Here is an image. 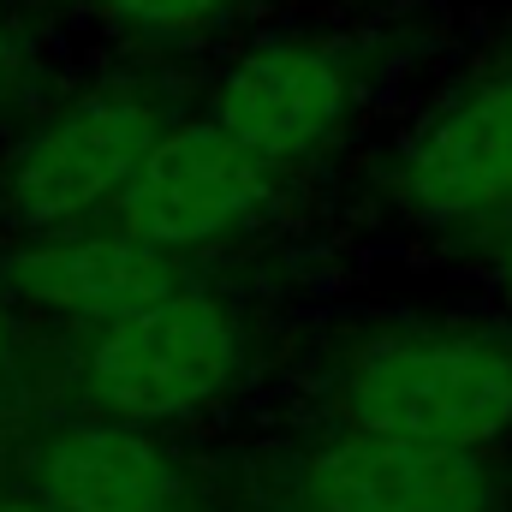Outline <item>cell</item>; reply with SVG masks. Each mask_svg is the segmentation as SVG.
I'll return each instance as SVG.
<instances>
[{"mask_svg": "<svg viewBox=\"0 0 512 512\" xmlns=\"http://www.w3.org/2000/svg\"><path fill=\"white\" fill-rule=\"evenodd\" d=\"M280 203L286 179L274 167L239 149L209 114H185L143 155L131 191L114 209V227L191 268V256L245 245L251 233L274 227Z\"/></svg>", "mask_w": 512, "mask_h": 512, "instance_id": "obj_6", "label": "cell"}, {"mask_svg": "<svg viewBox=\"0 0 512 512\" xmlns=\"http://www.w3.org/2000/svg\"><path fill=\"white\" fill-rule=\"evenodd\" d=\"M268 512H310V507H292V501H280V507H268Z\"/></svg>", "mask_w": 512, "mask_h": 512, "instance_id": "obj_15", "label": "cell"}, {"mask_svg": "<svg viewBox=\"0 0 512 512\" xmlns=\"http://www.w3.org/2000/svg\"><path fill=\"white\" fill-rule=\"evenodd\" d=\"M191 512H203V507H191Z\"/></svg>", "mask_w": 512, "mask_h": 512, "instance_id": "obj_16", "label": "cell"}, {"mask_svg": "<svg viewBox=\"0 0 512 512\" xmlns=\"http://www.w3.org/2000/svg\"><path fill=\"white\" fill-rule=\"evenodd\" d=\"M179 114L137 78L90 84L18 137L0 167V209L24 239L114 221L143 155Z\"/></svg>", "mask_w": 512, "mask_h": 512, "instance_id": "obj_4", "label": "cell"}, {"mask_svg": "<svg viewBox=\"0 0 512 512\" xmlns=\"http://www.w3.org/2000/svg\"><path fill=\"white\" fill-rule=\"evenodd\" d=\"M322 429L376 441L507 453L512 447V322L387 316L322 352Z\"/></svg>", "mask_w": 512, "mask_h": 512, "instance_id": "obj_1", "label": "cell"}, {"mask_svg": "<svg viewBox=\"0 0 512 512\" xmlns=\"http://www.w3.org/2000/svg\"><path fill=\"white\" fill-rule=\"evenodd\" d=\"M6 364H12V304L0 298V376H6Z\"/></svg>", "mask_w": 512, "mask_h": 512, "instance_id": "obj_12", "label": "cell"}, {"mask_svg": "<svg viewBox=\"0 0 512 512\" xmlns=\"http://www.w3.org/2000/svg\"><path fill=\"white\" fill-rule=\"evenodd\" d=\"M387 209L441 245H489L512 215V36L447 78L382 161Z\"/></svg>", "mask_w": 512, "mask_h": 512, "instance_id": "obj_3", "label": "cell"}, {"mask_svg": "<svg viewBox=\"0 0 512 512\" xmlns=\"http://www.w3.org/2000/svg\"><path fill=\"white\" fill-rule=\"evenodd\" d=\"M286 501L310 512H512V465L507 453L316 429L292 459Z\"/></svg>", "mask_w": 512, "mask_h": 512, "instance_id": "obj_7", "label": "cell"}, {"mask_svg": "<svg viewBox=\"0 0 512 512\" xmlns=\"http://www.w3.org/2000/svg\"><path fill=\"white\" fill-rule=\"evenodd\" d=\"M102 24H114L131 42H149V48H191V42H209L221 30H233V18L251 6V0H90Z\"/></svg>", "mask_w": 512, "mask_h": 512, "instance_id": "obj_10", "label": "cell"}, {"mask_svg": "<svg viewBox=\"0 0 512 512\" xmlns=\"http://www.w3.org/2000/svg\"><path fill=\"white\" fill-rule=\"evenodd\" d=\"M24 495L48 512H191L185 459L131 423L66 417L30 441Z\"/></svg>", "mask_w": 512, "mask_h": 512, "instance_id": "obj_9", "label": "cell"}, {"mask_svg": "<svg viewBox=\"0 0 512 512\" xmlns=\"http://www.w3.org/2000/svg\"><path fill=\"white\" fill-rule=\"evenodd\" d=\"M6 48H12V42H6V12H0V72H6Z\"/></svg>", "mask_w": 512, "mask_h": 512, "instance_id": "obj_14", "label": "cell"}, {"mask_svg": "<svg viewBox=\"0 0 512 512\" xmlns=\"http://www.w3.org/2000/svg\"><path fill=\"white\" fill-rule=\"evenodd\" d=\"M483 251H489V280H495V298H501V310H507V322H512V215L501 221V233H495Z\"/></svg>", "mask_w": 512, "mask_h": 512, "instance_id": "obj_11", "label": "cell"}, {"mask_svg": "<svg viewBox=\"0 0 512 512\" xmlns=\"http://www.w3.org/2000/svg\"><path fill=\"white\" fill-rule=\"evenodd\" d=\"M185 280H191L185 262L137 245L114 221L24 239L0 262V298L6 304H24L36 316L72 322L78 334H96V328L120 322L131 310L179 292Z\"/></svg>", "mask_w": 512, "mask_h": 512, "instance_id": "obj_8", "label": "cell"}, {"mask_svg": "<svg viewBox=\"0 0 512 512\" xmlns=\"http://www.w3.org/2000/svg\"><path fill=\"white\" fill-rule=\"evenodd\" d=\"M0 512H48V507H36L24 489H0Z\"/></svg>", "mask_w": 512, "mask_h": 512, "instance_id": "obj_13", "label": "cell"}, {"mask_svg": "<svg viewBox=\"0 0 512 512\" xmlns=\"http://www.w3.org/2000/svg\"><path fill=\"white\" fill-rule=\"evenodd\" d=\"M364 108V60L316 30H262L209 84V120L280 179L346 143Z\"/></svg>", "mask_w": 512, "mask_h": 512, "instance_id": "obj_5", "label": "cell"}, {"mask_svg": "<svg viewBox=\"0 0 512 512\" xmlns=\"http://www.w3.org/2000/svg\"><path fill=\"white\" fill-rule=\"evenodd\" d=\"M251 364L256 340L245 310L227 292L185 280L179 292L84 334L78 393L90 417L161 435L227 411L251 382Z\"/></svg>", "mask_w": 512, "mask_h": 512, "instance_id": "obj_2", "label": "cell"}]
</instances>
